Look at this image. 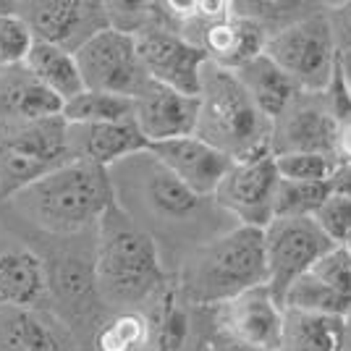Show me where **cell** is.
<instances>
[{"mask_svg":"<svg viewBox=\"0 0 351 351\" xmlns=\"http://www.w3.org/2000/svg\"><path fill=\"white\" fill-rule=\"evenodd\" d=\"M113 205L158 241L165 260L168 247H186V254L220 236L228 218L215 199L184 186L149 149L108 168ZM231 220V218H228ZM234 228V226H231Z\"/></svg>","mask_w":351,"mask_h":351,"instance_id":"obj_1","label":"cell"},{"mask_svg":"<svg viewBox=\"0 0 351 351\" xmlns=\"http://www.w3.org/2000/svg\"><path fill=\"white\" fill-rule=\"evenodd\" d=\"M95 276L103 304L110 312H145L162 304L168 291L165 260L152 236L129 220L116 205L95 231Z\"/></svg>","mask_w":351,"mask_h":351,"instance_id":"obj_2","label":"cell"},{"mask_svg":"<svg viewBox=\"0 0 351 351\" xmlns=\"http://www.w3.org/2000/svg\"><path fill=\"white\" fill-rule=\"evenodd\" d=\"M16 218L29 228L56 239L95 234L105 213L113 207L108 168L66 162L8 199Z\"/></svg>","mask_w":351,"mask_h":351,"instance_id":"obj_3","label":"cell"},{"mask_svg":"<svg viewBox=\"0 0 351 351\" xmlns=\"http://www.w3.org/2000/svg\"><path fill=\"white\" fill-rule=\"evenodd\" d=\"M257 286H267L263 228L234 226L181 260L176 291L184 304L213 309Z\"/></svg>","mask_w":351,"mask_h":351,"instance_id":"obj_4","label":"cell"},{"mask_svg":"<svg viewBox=\"0 0 351 351\" xmlns=\"http://www.w3.org/2000/svg\"><path fill=\"white\" fill-rule=\"evenodd\" d=\"M199 116L194 134L234 160L257 158L270 149L273 121L249 97L234 71L205 63L199 82Z\"/></svg>","mask_w":351,"mask_h":351,"instance_id":"obj_5","label":"cell"},{"mask_svg":"<svg viewBox=\"0 0 351 351\" xmlns=\"http://www.w3.org/2000/svg\"><path fill=\"white\" fill-rule=\"evenodd\" d=\"M71 160L69 123L63 116L43 121H0V199H11L43 176Z\"/></svg>","mask_w":351,"mask_h":351,"instance_id":"obj_6","label":"cell"},{"mask_svg":"<svg viewBox=\"0 0 351 351\" xmlns=\"http://www.w3.org/2000/svg\"><path fill=\"white\" fill-rule=\"evenodd\" d=\"M265 56L278 63L302 92H325L338 71V43L325 11H315L286 29L273 32Z\"/></svg>","mask_w":351,"mask_h":351,"instance_id":"obj_7","label":"cell"},{"mask_svg":"<svg viewBox=\"0 0 351 351\" xmlns=\"http://www.w3.org/2000/svg\"><path fill=\"white\" fill-rule=\"evenodd\" d=\"M263 234L267 289L280 304L293 283L336 249L315 218H273Z\"/></svg>","mask_w":351,"mask_h":351,"instance_id":"obj_8","label":"cell"},{"mask_svg":"<svg viewBox=\"0 0 351 351\" xmlns=\"http://www.w3.org/2000/svg\"><path fill=\"white\" fill-rule=\"evenodd\" d=\"M76 63L84 87L95 92H110L134 100L149 84V76L136 50V37L116 27L92 37L76 53Z\"/></svg>","mask_w":351,"mask_h":351,"instance_id":"obj_9","label":"cell"},{"mask_svg":"<svg viewBox=\"0 0 351 351\" xmlns=\"http://www.w3.org/2000/svg\"><path fill=\"white\" fill-rule=\"evenodd\" d=\"M280 184L276 155L265 152L247 160H234L215 191V205L236 220V226L267 228L276 218V191Z\"/></svg>","mask_w":351,"mask_h":351,"instance_id":"obj_10","label":"cell"},{"mask_svg":"<svg viewBox=\"0 0 351 351\" xmlns=\"http://www.w3.org/2000/svg\"><path fill=\"white\" fill-rule=\"evenodd\" d=\"M95 244V241H92ZM47 260V257H45ZM50 273V312L69 328H87L95 336L97 325L108 317L97 276H95V252H63L47 260Z\"/></svg>","mask_w":351,"mask_h":351,"instance_id":"obj_11","label":"cell"},{"mask_svg":"<svg viewBox=\"0 0 351 351\" xmlns=\"http://www.w3.org/2000/svg\"><path fill=\"white\" fill-rule=\"evenodd\" d=\"M134 37H136V50H139V58H142L149 82L191 95V97L199 95L202 69L207 63L205 53L197 45H191L181 32L173 29L168 14L162 21L147 27Z\"/></svg>","mask_w":351,"mask_h":351,"instance_id":"obj_12","label":"cell"},{"mask_svg":"<svg viewBox=\"0 0 351 351\" xmlns=\"http://www.w3.org/2000/svg\"><path fill=\"white\" fill-rule=\"evenodd\" d=\"M16 11L27 19L37 43L79 53L100 32L110 29L108 3L97 0H24Z\"/></svg>","mask_w":351,"mask_h":351,"instance_id":"obj_13","label":"cell"},{"mask_svg":"<svg viewBox=\"0 0 351 351\" xmlns=\"http://www.w3.org/2000/svg\"><path fill=\"white\" fill-rule=\"evenodd\" d=\"M215 333L249 351H278L283 304L267 286H257L213 307Z\"/></svg>","mask_w":351,"mask_h":351,"instance_id":"obj_14","label":"cell"},{"mask_svg":"<svg viewBox=\"0 0 351 351\" xmlns=\"http://www.w3.org/2000/svg\"><path fill=\"white\" fill-rule=\"evenodd\" d=\"M341 126L330 116L322 92H299L289 108L273 121V155L325 152L336 155Z\"/></svg>","mask_w":351,"mask_h":351,"instance_id":"obj_15","label":"cell"},{"mask_svg":"<svg viewBox=\"0 0 351 351\" xmlns=\"http://www.w3.org/2000/svg\"><path fill=\"white\" fill-rule=\"evenodd\" d=\"M283 309L346 317L351 312V254L346 247L330 249L312 270L293 283Z\"/></svg>","mask_w":351,"mask_h":351,"instance_id":"obj_16","label":"cell"},{"mask_svg":"<svg viewBox=\"0 0 351 351\" xmlns=\"http://www.w3.org/2000/svg\"><path fill=\"white\" fill-rule=\"evenodd\" d=\"M149 152L184 186H189L194 194L210 197V199L215 197L220 181L226 178V173L234 165V158H228L226 152H220L218 147H213L210 142L199 139L197 134L149 145Z\"/></svg>","mask_w":351,"mask_h":351,"instance_id":"obj_17","label":"cell"},{"mask_svg":"<svg viewBox=\"0 0 351 351\" xmlns=\"http://www.w3.org/2000/svg\"><path fill=\"white\" fill-rule=\"evenodd\" d=\"M199 97L149 82L134 97V121L149 145L189 136L197 129Z\"/></svg>","mask_w":351,"mask_h":351,"instance_id":"obj_18","label":"cell"},{"mask_svg":"<svg viewBox=\"0 0 351 351\" xmlns=\"http://www.w3.org/2000/svg\"><path fill=\"white\" fill-rule=\"evenodd\" d=\"M69 149L73 162L113 168L126 158L149 149L134 118L116 123H69Z\"/></svg>","mask_w":351,"mask_h":351,"instance_id":"obj_19","label":"cell"},{"mask_svg":"<svg viewBox=\"0 0 351 351\" xmlns=\"http://www.w3.org/2000/svg\"><path fill=\"white\" fill-rule=\"evenodd\" d=\"M0 307L50 309L47 260L32 247L0 249Z\"/></svg>","mask_w":351,"mask_h":351,"instance_id":"obj_20","label":"cell"},{"mask_svg":"<svg viewBox=\"0 0 351 351\" xmlns=\"http://www.w3.org/2000/svg\"><path fill=\"white\" fill-rule=\"evenodd\" d=\"M63 116V100L37 82L27 66L0 71V121H43Z\"/></svg>","mask_w":351,"mask_h":351,"instance_id":"obj_21","label":"cell"},{"mask_svg":"<svg viewBox=\"0 0 351 351\" xmlns=\"http://www.w3.org/2000/svg\"><path fill=\"white\" fill-rule=\"evenodd\" d=\"M234 73L236 79L244 84V89L249 92V97L254 100V105L270 121H276L289 108L293 97L302 92L293 84L291 76L283 71L270 56H265V53L257 56V58H252L249 63H244Z\"/></svg>","mask_w":351,"mask_h":351,"instance_id":"obj_22","label":"cell"},{"mask_svg":"<svg viewBox=\"0 0 351 351\" xmlns=\"http://www.w3.org/2000/svg\"><path fill=\"white\" fill-rule=\"evenodd\" d=\"M343 317L283 309V336L278 351H343Z\"/></svg>","mask_w":351,"mask_h":351,"instance_id":"obj_23","label":"cell"},{"mask_svg":"<svg viewBox=\"0 0 351 351\" xmlns=\"http://www.w3.org/2000/svg\"><path fill=\"white\" fill-rule=\"evenodd\" d=\"M27 71L37 82H43L50 92H56L63 100V105L87 89L84 79H82V71H79V63H76V53H69V50L56 47V45H34L29 53V60H27Z\"/></svg>","mask_w":351,"mask_h":351,"instance_id":"obj_24","label":"cell"},{"mask_svg":"<svg viewBox=\"0 0 351 351\" xmlns=\"http://www.w3.org/2000/svg\"><path fill=\"white\" fill-rule=\"evenodd\" d=\"M155 322L145 312H110L92 336V351H147L155 341Z\"/></svg>","mask_w":351,"mask_h":351,"instance_id":"obj_25","label":"cell"},{"mask_svg":"<svg viewBox=\"0 0 351 351\" xmlns=\"http://www.w3.org/2000/svg\"><path fill=\"white\" fill-rule=\"evenodd\" d=\"M0 351H63L37 312L0 307Z\"/></svg>","mask_w":351,"mask_h":351,"instance_id":"obj_26","label":"cell"},{"mask_svg":"<svg viewBox=\"0 0 351 351\" xmlns=\"http://www.w3.org/2000/svg\"><path fill=\"white\" fill-rule=\"evenodd\" d=\"M126 118H134V100L110 92L84 89L82 95L63 105L66 123H116Z\"/></svg>","mask_w":351,"mask_h":351,"instance_id":"obj_27","label":"cell"},{"mask_svg":"<svg viewBox=\"0 0 351 351\" xmlns=\"http://www.w3.org/2000/svg\"><path fill=\"white\" fill-rule=\"evenodd\" d=\"M330 197V184L280 178L276 191V218H315Z\"/></svg>","mask_w":351,"mask_h":351,"instance_id":"obj_28","label":"cell"},{"mask_svg":"<svg viewBox=\"0 0 351 351\" xmlns=\"http://www.w3.org/2000/svg\"><path fill=\"white\" fill-rule=\"evenodd\" d=\"M34 45H37L34 32L16 8L8 14H0V71L27 66Z\"/></svg>","mask_w":351,"mask_h":351,"instance_id":"obj_29","label":"cell"},{"mask_svg":"<svg viewBox=\"0 0 351 351\" xmlns=\"http://www.w3.org/2000/svg\"><path fill=\"white\" fill-rule=\"evenodd\" d=\"M280 178L289 181H309V184H330L338 171V155L325 152H291V155H276Z\"/></svg>","mask_w":351,"mask_h":351,"instance_id":"obj_30","label":"cell"},{"mask_svg":"<svg viewBox=\"0 0 351 351\" xmlns=\"http://www.w3.org/2000/svg\"><path fill=\"white\" fill-rule=\"evenodd\" d=\"M317 226L336 247H346L351 241V199L343 194H333L325 199V205L317 210Z\"/></svg>","mask_w":351,"mask_h":351,"instance_id":"obj_31","label":"cell"},{"mask_svg":"<svg viewBox=\"0 0 351 351\" xmlns=\"http://www.w3.org/2000/svg\"><path fill=\"white\" fill-rule=\"evenodd\" d=\"M322 97H325V105H328L330 116L336 118L338 126H341V129L349 126L351 123V89H349V84H346L341 69L336 71V76H333V82L328 84V89L322 92Z\"/></svg>","mask_w":351,"mask_h":351,"instance_id":"obj_32","label":"cell"},{"mask_svg":"<svg viewBox=\"0 0 351 351\" xmlns=\"http://www.w3.org/2000/svg\"><path fill=\"white\" fill-rule=\"evenodd\" d=\"M325 14H328V21L336 34L338 50H351V0L328 5Z\"/></svg>","mask_w":351,"mask_h":351,"instance_id":"obj_33","label":"cell"},{"mask_svg":"<svg viewBox=\"0 0 351 351\" xmlns=\"http://www.w3.org/2000/svg\"><path fill=\"white\" fill-rule=\"evenodd\" d=\"M330 191L333 194H343L351 199V165L349 162H341L338 171L330 178Z\"/></svg>","mask_w":351,"mask_h":351,"instance_id":"obj_34","label":"cell"},{"mask_svg":"<svg viewBox=\"0 0 351 351\" xmlns=\"http://www.w3.org/2000/svg\"><path fill=\"white\" fill-rule=\"evenodd\" d=\"M336 155H338V160H341V162H349V165H351V123H349V126H343V129L338 132Z\"/></svg>","mask_w":351,"mask_h":351,"instance_id":"obj_35","label":"cell"},{"mask_svg":"<svg viewBox=\"0 0 351 351\" xmlns=\"http://www.w3.org/2000/svg\"><path fill=\"white\" fill-rule=\"evenodd\" d=\"M338 69L343 73V79H346V84L351 89V50H341V56H338Z\"/></svg>","mask_w":351,"mask_h":351,"instance_id":"obj_36","label":"cell"},{"mask_svg":"<svg viewBox=\"0 0 351 351\" xmlns=\"http://www.w3.org/2000/svg\"><path fill=\"white\" fill-rule=\"evenodd\" d=\"M343 322H346V341H343V351H351V312L343 317Z\"/></svg>","mask_w":351,"mask_h":351,"instance_id":"obj_37","label":"cell"},{"mask_svg":"<svg viewBox=\"0 0 351 351\" xmlns=\"http://www.w3.org/2000/svg\"><path fill=\"white\" fill-rule=\"evenodd\" d=\"M147 351H160V349H155V346H149V349H147Z\"/></svg>","mask_w":351,"mask_h":351,"instance_id":"obj_38","label":"cell"},{"mask_svg":"<svg viewBox=\"0 0 351 351\" xmlns=\"http://www.w3.org/2000/svg\"><path fill=\"white\" fill-rule=\"evenodd\" d=\"M346 249H349V254H351V241H349V244H346Z\"/></svg>","mask_w":351,"mask_h":351,"instance_id":"obj_39","label":"cell"}]
</instances>
